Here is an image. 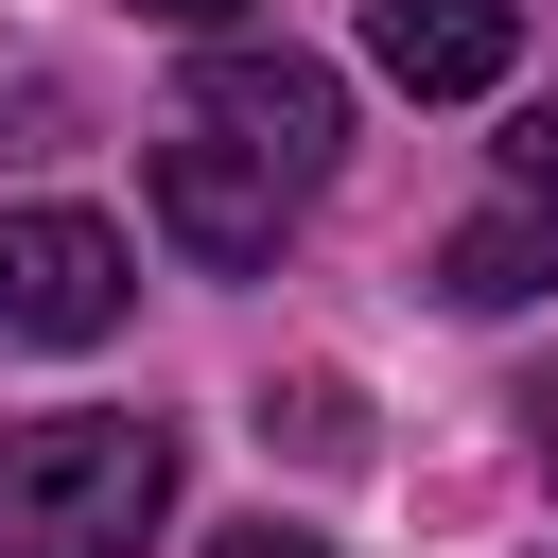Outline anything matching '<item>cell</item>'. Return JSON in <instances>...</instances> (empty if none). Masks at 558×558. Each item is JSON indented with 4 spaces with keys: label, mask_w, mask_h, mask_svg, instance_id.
<instances>
[{
    "label": "cell",
    "mask_w": 558,
    "mask_h": 558,
    "mask_svg": "<svg viewBox=\"0 0 558 558\" xmlns=\"http://www.w3.org/2000/svg\"><path fill=\"white\" fill-rule=\"evenodd\" d=\"M174 506V418H17L0 436V558H140Z\"/></svg>",
    "instance_id": "1"
},
{
    "label": "cell",
    "mask_w": 558,
    "mask_h": 558,
    "mask_svg": "<svg viewBox=\"0 0 558 558\" xmlns=\"http://www.w3.org/2000/svg\"><path fill=\"white\" fill-rule=\"evenodd\" d=\"M140 314V262L105 209H0V349H105Z\"/></svg>",
    "instance_id": "2"
},
{
    "label": "cell",
    "mask_w": 558,
    "mask_h": 558,
    "mask_svg": "<svg viewBox=\"0 0 558 558\" xmlns=\"http://www.w3.org/2000/svg\"><path fill=\"white\" fill-rule=\"evenodd\" d=\"M192 122L244 140L279 192H314V174L349 157V87H331L314 52H209V70H192Z\"/></svg>",
    "instance_id": "3"
},
{
    "label": "cell",
    "mask_w": 558,
    "mask_h": 558,
    "mask_svg": "<svg viewBox=\"0 0 558 558\" xmlns=\"http://www.w3.org/2000/svg\"><path fill=\"white\" fill-rule=\"evenodd\" d=\"M157 227H174V244H192L209 279H262V262H279V227H296V192H279V174H262L244 140L174 122V140H157Z\"/></svg>",
    "instance_id": "4"
},
{
    "label": "cell",
    "mask_w": 558,
    "mask_h": 558,
    "mask_svg": "<svg viewBox=\"0 0 558 558\" xmlns=\"http://www.w3.org/2000/svg\"><path fill=\"white\" fill-rule=\"evenodd\" d=\"M506 52H523V17H506V0H366V70H384V87H418V105L506 87Z\"/></svg>",
    "instance_id": "5"
},
{
    "label": "cell",
    "mask_w": 558,
    "mask_h": 558,
    "mask_svg": "<svg viewBox=\"0 0 558 558\" xmlns=\"http://www.w3.org/2000/svg\"><path fill=\"white\" fill-rule=\"evenodd\" d=\"M541 279H558V244H541L523 209H488V227H453V244H436V296H453V314H523Z\"/></svg>",
    "instance_id": "6"
},
{
    "label": "cell",
    "mask_w": 558,
    "mask_h": 558,
    "mask_svg": "<svg viewBox=\"0 0 558 558\" xmlns=\"http://www.w3.org/2000/svg\"><path fill=\"white\" fill-rule=\"evenodd\" d=\"M262 436H296V453H314V471H349V453H366V401H349V384H331V366H296V384H279V401H262Z\"/></svg>",
    "instance_id": "7"
},
{
    "label": "cell",
    "mask_w": 558,
    "mask_h": 558,
    "mask_svg": "<svg viewBox=\"0 0 558 558\" xmlns=\"http://www.w3.org/2000/svg\"><path fill=\"white\" fill-rule=\"evenodd\" d=\"M506 209L558 244V105H523V122H506Z\"/></svg>",
    "instance_id": "8"
},
{
    "label": "cell",
    "mask_w": 558,
    "mask_h": 558,
    "mask_svg": "<svg viewBox=\"0 0 558 558\" xmlns=\"http://www.w3.org/2000/svg\"><path fill=\"white\" fill-rule=\"evenodd\" d=\"M209 558H331V541H296V523H227Z\"/></svg>",
    "instance_id": "9"
},
{
    "label": "cell",
    "mask_w": 558,
    "mask_h": 558,
    "mask_svg": "<svg viewBox=\"0 0 558 558\" xmlns=\"http://www.w3.org/2000/svg\"><path fill=\"white\" fill-rule=\"evenodd\" d=\"M140 17H174V35H227V17H244V0H140Z\"/></svg>",
    "instance_id": "10"
}]
</instances>
